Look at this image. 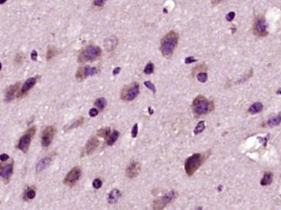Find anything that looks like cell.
I'll return each mask as SVG.
<instances>
[{"label":"cell","mask_w":281,"mask_h":210,"mask_svg":"<svg viewBox=\"0 0 281 210\" xmlns=\"http://www.w3.org/2000/svg\"><path fill=\"white\" fill-rule=\"evenodd\" d=\"M179 41V34L174 31L168 32L161 40L160 51L162 56L166 58H169L174 52Z\"/></svg>","instance_id":"1"},{"label":"cell","mask_w":281,"mask_h":210,"mask_svg":"<svg viewBox=\"0 0 281 210\" xmlns=\"http://www.w3.org/2000/svg\"><path fill=\"white\" fill-rule=\"evenodd\" d=\"M215 106L214 103L208 100L205 97L199 95L194 98L192 103V109L196 117L202 116L209 114L213 110Z\"/></svg>","instance_id":"2"},{"label":"cell","mask_w":281,"mask_h":210,"mask_svg":"<svg viewBox=\"0 0 281 210\" xmlns=\"http://www.w3.org/2000/svg\"><path fill=\"white\" fill-rule=\"evenodd\" d=\"M204 161V156L201 154H194L186 159L185 163V171L188 176H192Z\"/></svg>","instance_id":"3"},{"label":"cell","mask_w":281,"mask_h":210,"mask_svg":"<svg viewBox=\"0 0 281 210\" xmlns=\"http://www.w3.org/2000/svg\"><path fill=\"white\" fill-rule=\"evenodd\" d=\"M101 48L97 46H89L85 48L78 56V62L84 63L92 62L100 57Z\"/></svg>","instance_id":"4"},{"label":"cell","mask_w":281,"mask_h":210,"mask_svg":"<svg viewBox=\"0 0 281 210\" xmlns=\"http://www.w3.org/2000/svg\"><path fill=\"white\" fill-rule=\"evenodd\" d=\"M139 93V84L137 82H133L123 88L121 94H120V98L123 101L130 102V101L135 99L136 97L138 96Z\"/></svg>","instance_id":"5"},{"label":"cell","mask_w":281,"mask_h":210,"mask_svg":"<svg viewBox=\"0 0 281 210\" xmlns=\"http://www.w3.org/2000/svg\"><path fill=\"white\" fill-rule=\"evenodd\" d=\"M35 126L29 129L28 130L26 131V133L20 138L19 144L17 145L18 149L24 153H27L30 145V142H31V139L35 135Z\"/></svg>","instance_id":"6"},{"label":"cell","mask_w":281,"mask_h":210,"mask_svg":"<svg viewBox=\"0 0 281 210\" xmlns=\"http://www.w3.org/2000/svg\"><path fill=\"white\" fill-rule=\"evenodd\" d=\"M177 196V193L175 191H171L167 194H165L163 196H162L161 198L156 199L155 201L153 202V204H152V208H153V210H162L167 205L173 201V199H175Z\"/></svg>","instance_id":"7"},{"label":"cell","mask_w":281,"mask_h":210,"mask_svg":"<svg viewBox=\"0 0 281 210\" xmlns=\"http://www.w3.org/2000/svg\"><path fill=\"white\" fill-rule=\"evenodd\" d=\"M80 176H81V168L75 167L68 173L64 179V183L69 187H73L79 180Z\"/></svg>","instance_id":"8"},{"label":"cell","mask_w":281,"mask_h":210,"mask_svg":"<svg viewBox=\"0 0 281 210\" xmlns=\"http://www.w3.org/2000/svg\"><path fill=\"white\" fill-rule=\"evenodd\" d=\"M268 25L264 18H259L253 25V32L258 36H266L268 34Z\"/></svg>","instance_id":"9"},{"label":"cell","mask_w":281,"mask_h":210,"mask_svg":"<svg viewBox=\"0 0 281 210\" xmlns=\"http://www.w3.org/2000/svg\"><path fill=\"white\" fill-rule=\"evenodd\" d=\"M55 133H56V129L54 126H48L43 130L41 135V145L43 147H48L51 145Z\"/></svg>","instance_id":"10"},{"label":"cell","mask_w":281,"mask_h":210,"mask_svg":"<svg viewBox=\"0 0 281 210\" xmlns=\"http://www.w3.org/2000/svg\"><path fill=\"white\" fill-rule=\"evenodd\" d=\"M97 73H98L97 67H91V66H87L84 67L78 68L77 73H76V78L78 81H82L83 79H85L86 77H89V76H94Z\"/></svg>","instance_id":"11"},{"label":"cell","mask_w":281,"mask_h":210,"mask_svg":"<svg viewBox=\"0 0 281 210\" xmlns=\"http://www.w3.org/2000/svg\"><path fill=\"white\" fill-rule=\"evenodd\" d=\"M98 145H99V139H98V138H97L96 136L91 137L90 139L88 140V142L86 143L84 148L82 149L81 156H85L92 154L95 150H96V148L98 147Z\"/></svg>","instance_id":"12"},{"label":"cell","mask_w":281,"mask_h":210,"mask_svg":"<svg viewBox=\"0 0 281 210\" xmlns=\"http://www.w3.org/2000/svg\"><path fill=\"white\" fill-rule=\"evenodd\" d=\"M37 78H38V77H30V78H29V79L26 80V82H25V83L23 84L20 93L18 94L17 95L18 98H22V97L26 96V94H28V92L35 85V83H36L37 82Z\"/></svg>","instance_id":"13"},{"label":"cell","mask_w":281,"mask_h":210,"mask_svg":"<svg viewBox=\"0 0 281 210\" xmlns=\"http://www.w3.org/2000/svg\"><path fill=\"white\" fill-rule=\"evenodd\" d=\"M13 169H14L13 162L5 165L4 167H1L0 174H1V177L5 183H8L9 182V179H10L12 174H13Z\"/></svg>","instance_id":"14"},{"label":"cell","mask_w":281,"mask_h":210,"mask_svg":"<svg viewBox=\"0 0 281 210\" xmlns=\"http://www.w3.org/2000/svg\"><path fill=\"white\" fill-rule=\"evenodd\" d=\"M140 171H141V164L139 162H131L126 168L125 174L129 178H133L139 174Z\"/></svg>","instance_id":"15"},{"label":"cell","mask_w":281,"mask_h":210,"mask_svg":"<svg viewBox=\"0 0 281 210\" xmlns=\"http://www.w3.org/2000/svg\"><path fill=\"white\" fill-rule=\"evenodd\" d=\"M20 86V82H16L15 84L12 86H9V88H6L5 90V98H4V102L9 103L14 99L15 93L19 90Z\"/></svg>","instance_id":"16"},{"label":"cell","mask_w":281,"mask_h":210,"mask_svg":"<svg viewBox=\"0 0 281 210\" xmlns=\"http://www.w3.org/2000/svg\"><path fill=\"white\" fill-rule=\"evenodd\" d=\"M51 156H46L45 158H43L40 161V162H38V164L36 165V171H43L44 169L48 167L49 165L51 164Z\"/></svg>","instance_id":"17"},{"label":"cell","mask_w":281,"mask_h":210,"mask_svg":"<svg viewBox=\"0 0 281 210\" xmlns=\"http://www.w3.org/2000/svg\"><path fill=\"white\" fill-rule=\"evenodd\" d=\"M117 42H118V40H117V39L115 37V36L110 37V38H108L107 40H105V48L107 49V51H114L115 48L116 47Z\"/></svg>","instance_id":"18"},{"label":"cell","mask_w":281,"mask_h":210,"mask_svg":"<svg viewBox=\"0 0 281 210\" xmlns=\"http://www.w3.org/2000/svg\"><path fill=\"white\" fill-rule=\"evenodd\" d=\"M35 197V189L34 187H27L24 193V199L25 200H31Z\"/></svg>","instance_id":"19"},{"label":"cell","mask_w":281,"mask_h":210,"mask_svg":"<svg viewBox=\"0 0 281 210\" xmlns=\"http://www.w3.org/2000/svg\"><path fill=\"white\" fill-rule=\"evenodd\" d=\"M119 196H120V193L118 189H113L111 191L110 193L109 194L108 201L110 203H115V202L119 199Z\"/></svg>","instance_id":"20"},{"label":"cell","mask_w":281,"mask_h":210,"mask_svg":"<svg viewBox=\"0 0 281 210\" xmlns=\"http://www.w3.org/2000/svg\"><path fill=\"white\" fill-rule=\"evenodd\" d=\"M263 109V104L260 102L254 103L249 108H248V113L251 114H258L259 112H261Z\"/></svg>","instance_id":"21"},{"label":"cell","mask_w":281,"mask_h":210,"mask_svg":"<svg viewBox=\"0 0 281 210\" xmlns=\"http://www.w3.org/2000/svg\"><path fill=\"white\" fill-rule=\"evenodd\" d=\"M273 181V174L271 172H266L263 176V179L261 180V185L262 186H268V185L271 184Z\"/></svg>","instance_id":"22"},{"label":"cell","mask_w":281,"mask_h":210,"mask_svg":"<svg viewBox=\"0 0 281 210\" xmlns=\"http://www.w3.org/2000/svg\"><path fill=\"white\" fill-rule=\"evenodd\" d=\"M84 122V118L83 117H80L79 119H77L76 121H74L73 124H71L70 125H68L67 128H65V130H73V129H76L77 127H79L80 125H82Z\"/></svg>","instance_id":"23"},{"label":"cell","mask_w":281,"mask_h":210,"mask_svg":"<svg viewBox=\"0 0 281 210\" xmlns=\"http://www.w3.org/2000/svg\"><path fill=\"white\" fill-rule=\"evenodd\" d=\"M97 135H98V136L100 137V138H104V139L109 138L110 135H111L110 128L106 127V128L100 129V130H98V132H97Z\"/></svg>","instance_id":"24"},{"label":"cell","mask_w":281,"mask_h":210,"mask_svg":"<svg viewBox=\"0 0 281 210\" xmlns=\"http://www.w3.org/2000/svg\"><path fill=\"white\" fill-rule=\"evenodd\" d=\"M119 136V132L117 130H113V132L111 133V135H110V137L107 139V145H112L116 141L118 138Z\"/></svg>","instance_id":"25"},{"label":"cell","mask_w":281,"mask_h":210,"mask_svg":"<svg viewBox=\"0 0 281 210\" xmlns=\"http://www.w3.org/2000/svg\"><path fill=\"white\" fill-rule=\"evenodd\" d=\"M281 122V114H278L276 116L273 117L267 122V125L270 127H274L276 125H279Z\"/></svg>","instance_id":"26"},{"label":"cell","mask_w":281,"mask_h":210,"mask_svg":"<svg viewBox=\"0 0 281 210\" xmlns=\"http://www.w3.org/2000/svg\"><path fill=\"white\" fill-rule=\"evenodd\" d=\"M106 104H107V101H106V99L104 98H98V99L94 102V105H95L100 110H104L105 107H106Z\"/></svg>","instance_id":"27"},{"label":"cell","mask_w":281,"mask_h":210,"mask_svg":"<svg viewBox=\"0 0 281 210\" xmlns=\"http://www.w3.org/2000/svg\"><path fill=\"white\" fill-rule=\"evenodd\" d=\"M58 52L57 50L55 47H51V46H48V49H47V54H46V60L47 61H50V60L54 57L57 53Z\"/></svg>","instance_id":"28"},{"label":"cell","mask_w":281,"mask_h":210,"mask_svg":"<svg viewBox=\"0 0 281 210\" xmlns=\"http://www.w3.org/2000/svg\"><path fill=\"white\" fill-rule=\"evenodd\" d=\"M204 130V121H200V122L198 123V125H196L195 129L194 130V135H199L202 132V131Z\"/></svg>","instance_id":"29"},{"label":"cell","mask_w":281,"mask_h":210,"mask_svg":"<svg viewBox=\"0 0 281 210\" xmlns=\"http://www.w3.org/2000/svg\"><path fill=\"white\" fill-rule=\"evenodd\" d=\"M154 71V65L152 62H149L148 64H147V66H145V69H144V73L146 74H151Z\"/></svg>","instance_id":"30"},{"label":"cell","mask_w":281,"mask_h":210,"mask_svg":"<svg viewBox=\"0 0 281 210\" xmlns=\"http://www.w3.org/2000/svg\"><path fill=\"white\" fill-rule=\"evenodd\" d=\"M197 79H198V81L200 82H205L208 79L207 73H205V72H200V73H199L197 75Z\"/></svg>","instance_id":"31"},{"label":"cell","mask_w":281,"mask_h":210,"mask_svg":"<svg viewBox=\"0 0 281 210\" xmlns=\"http://www.w3.org/2000/svg\"><path fill=\"white\" fill-rule=\"evenodd\" d=\"M144 85H145L147 88H149L151 91L153 92V94H155V93L157 92L156 87H155L153 83H152V82H150V81H146V82H144Z\"/></svg>","instance_id":"32"},{"label":"cell","mask_w":281,"mask_h":210,"mask_svg":"<svg viewBox=\"0 0 281 210\" xmlns=\"http://www.w3.org/2000/svg\"><path fill=\"white\" fill-rule=\"evenodd\" d=\"M101 186H102V181L99 178L94 179V182H93V187H94L95 189H99V188L101 187Z\"/></svg>","instance_id":"33"},{"label":"cell","mask_w":281,"mask_h":210,"mask_svg":"<svg viewBox=\"0 0 281 210\" xmlns=\"http://www.w3.org/2000/svg\"><path fill=\"white\" fill-rule=\"evenodd\" d=\"M137 134H138V125L135 124L133 127H132V130H131V136H132V138H136L137 136Z\"/></svg>","instance_id":"34"},{"label":"cell","mask_w":281,"mask_h":210,"mask_svg":"<svg viewBox=\"0 0 281 210\" xmlns=\"http://www.w3.org/2000/svg\"><path fill=\"white\" fill-rule=\"evenodd\" d=\"M23 59H24V56L21 53H18L16 55V57H15L14 62L16 64H21L23 62Z\"/></svg>","instance_id":"35"},{"label":"cell","mask_w":281,"mask_h":210,"mask_svg":"<svg viewBox=\"0 0 281 210\" xmlns=\"http://www.w3.org/2000/svg\"><path fill=\"white\" fill-rule=\"evenodd\" d=\"M196 62H197V59L194 58V57H189L185 59V64H191V63Z\"/></svg>","instance_id":"36"},{"label":"cell","mask_w":281,"mask_h":210,"mask_svg":"<svg viewBox=\"0 0 281 210\" xmlns=\"http://www.w3.org/2000/svg\"><path fill=\"white\" fill-rule=\"evenodd\" d=\"M88 114L90 117H95L99 114V110L97 108H91L88 112Z\"/></svg>","instance_id":"37"},{"label":"cell","mask_w":281,"mask_h":210,"mask_svg":"<svg viewBox=\"0 0 281 210\" xmlns=\"http://www.w3.org/2000/svg\"><path fill=\"white\" fill-rule=\"evenodd\" d=\"M105 0H95V1H94V4L97 7H102V6L105 5Z\"/></svg>","instance_id":"38"},{"label":"cell","mask_w":281,"mask_h":210,"mask_svg":"<svg viewBox=\"0 0 281 210\" xmlns=\"http://www.w3.org/2000/svg\"><path fill=\"white\" fill-rule=\"evenodd\" d=\"M235 15H236V14H235L234 12H230V13L227 14L226 19H227V21H232L233 19L235 18Z\"/></svg>","instance_id":"39"},{"label":"cell","mask_w":281,"mask_h":210,"mask_svg":"<svg viewBox=\"0 0 281 210\" xmlns=\"http://www.w3.org/2000/svg\"><path fill=\"white\" fill-rule=\"evenodd\" d=\"M9 158V156L8 154H2L1 156H0V160H1V162H4L6 161H8Z\"/></svg>","instance_id":"40"},{"label":"cell","mask_w":281,"mask_h":210,"mask_svg":"<svg viewBox=\"0 0 281 210\" xmlns=\"http://www.w3.org/2000/svg\"><path fill=\"white\" fill-rule=\"evenodd\" d=\"M37 57H38V54H37V51H31V60L32 61H34V62H36L37 61Z\"/></svg>","instance_id":"41"},{"label":"cell","mask_w":281,"mask_h":210,"mask_svg":"<svg viewBox=\"0 0 281 210\" xmlns=\"http://www.w3.org/2000/svg\"><path fill=\"white\" fill-rule=\"evenodd\" d=\"M121 68L120 67H115V68L113 70V75L114 76H116L119 73V71H120Z\"/></svg>","instance_id":"42"},{"label":"cell","mask_w":281,"mask_h":210,"mask_svg":"<svg viewBox=\"0 0 281 210\" xmlns=\"http://www.w3.org/2000/svg\"><path fill=\"white\" fill-rule=\"evenodd\" d=\"M277 94H281V88H279L278 91H277Z\"/></svg>","instance_id":"43"},{"label":"cell","mask_w":281,"mask_h":210,"mask_svg":"<svg viewBox=\"0 0 281 210\" xmlns=\"http://www.w3.org/2000/svg\"><path fill=\"white\" fill-rule=\"evenodd\" d=\"M149 112H150V114H152V113H153V111L152 110V108H151L150 107H149Z\"/></svg>","instance_id":"44"},{"label":"cell","mask_w":281,"mask_h":210,"mask_svg":"<svg viewBox=\"0 0 281 210\" xmlns=\"http://www.w3.org/2000/svg\"><path fill=\"white\" fill-rule=\"evenodd\" d=\"M163 11H164V13H168V10H166V9H164Z\"/></svg>","instance_id":"45"}]
</instances>
